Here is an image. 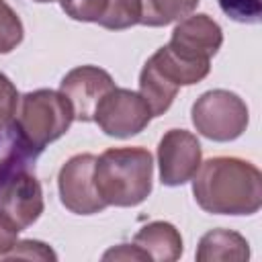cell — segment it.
I'll list each match as a JSON object with an SVG mask.
<instances>
[{
    "label": "cell",
    "instance_id": "obj_1",
    "mask_svg": "<svg viewBox=\"0 0 262 262\" xmlns=\"http://www.w3.org/2000/svg\"><path fill=\"white\" fill-rule=\"evenodd\" d=\"M199 207L215 215H254L262 205L260 170L239 158H211L192 176Z\"/></svg>",
    "mask_w": 262,
    "mask_h": 262
},
{
    "label": "cell",
    "instance_id": "obj_2",
    "mask_svg": "<svg viewBox=\"0 0 262 262\" xmlns=\"http://www.w3.org/2000/svg\"><path fill=\"white\" fill-rule=\"evenodd\" d=\"M154 160L145 147H111L94 162V186L115 207H135L151 192Z\"/></svg>",
    "mask_w": 262,
    "mask_h": 262
},
{
    "label": "cell",
    "instance_id": "obj_3",
    "mask_svg": "<svg viewBox=\"0 0 262 262\" xmlns=\"http://www.w3.org/2000/svg\"><path fill=\"white\" fill-rule=\"evenodd\" d=\"M72 121L74 111L68 98L47 88L27 92L14 115L16 127L37 151H43L47 143L59 139L70 129Z\"/></svg>",
    "mask_w": 262,
    "mask_h": 262
},
{
    "label": "cell",
    "instance_id": "obj_4",
    "mask_svg": "<svg viewBox=\"0 0 262 262\" xmlns=\"http://www.w3.org/2000/svg\"><path fill=\"white\" fill-rule=\"evenodd\" d=\"M194 129L213 141H233L248 127L246 102L229 90H209L192 104Z\"/></svg>",
    "mask_w": 262,
    "mask_h": 262
},
{
    "label": "cell",
    "instance_id": "obj_5",
    "mask_svg": "<svg viewBox=\"0 0 262 262\" xmlns=\"http://www.w3.org/2000/svg\"><path fill=\"white\" fill-rule=\"evenodd\" d=\"M151 111L139 92L127 88L108 90L94 108V121L111 137H131L147 127L151 121Z\"/></svg>",
    "mask_w": 262,
    "mask_h": 262
},
{
    "label": "cell",
    "instance_id": "obj_6",
    "mask_svg": "<svg viewBox=\"0 0 262 262\" xmlns=\"http://www.w3.org/2000/svg\"><path fill=\"white\" fill-rule=\"evenodd\" d=\"M43 213V190L31 170H20L0 184V221L20 233Z\"/></svg>",
    "mask_w": 262,
    "mask_h": 262
},
{
    "label": "cell",
    "instance_id": "obj_7",
    "mask_svg": "<svg viewBox=\"0 0 262 262\" xmlns=\"http://www.w3.org/2000/svg\"><path fill=\"white\" fill-rule=\"evenodd\" d=\"M94 162L96 156L78 154L59 170L57 188L61 205L76 215H94L106 207L94 186Z\"/></svg>",
    "mask_w": 262,
    "mask_h": 262
},
{
    "label": "cell",
    "instance_id": "obj_8",
    "mask_svg": "<svg viewBox=\"0 0 262 262\" xmlns=\"http://www.w3.org/2000/svg\"><path fill=\"white\" fill-rule=\"evenodd\" d=\"M201 143L184 129H170L158 145L160 180L166 186H180L196 174L201 166Z\"/></svg>",
    "mask_w": 262,
    "mask_h": 262
},
{
    "label": "cell",
    "instance_id": "obj_9",
    "mask_svg": "<svg viewBox=\"0 0 262 262\" xmlns=\"http://www.w3.org/2000/svg\"><path fill=\"white\" fill-rule=\"evenodd\" d=\"M115 88L108 72L96 66H78L59 82V92L68 98L74 111V121H94V108L100 98Z\"/></svg>",
    "mask_w": 262,
    "mask_h": 262
},
{
    "label": "cell",
    "instance_id": "obj_10",
    "mask_svg": "<svg viewBox=\"0 0 262 262\" xmlns=\"http://www.w3.org/2000/svg\"><path fill=\"white\" fill-rule=\"evenodd\" d=\"M223 43L221 27L209 14H188L174 27L168 47L188 61H211Z\"/></svg>",
    "mask_w": 262,
    "mask_h": 262
},
{
    "label": "cell",
    "instance_id": "obj_11",
    "mask_svg": "<svg viewBox=\"0 0 262 262\" xmlns=\"http://www.w3.org/2000/svg\"><path fill=\"white\" fill-rule=\"evenodd\" d=\"M133 244L156 262H174L182 254V237L178 229L166 221H154L141 227L135 233Z\"/></svg>",
    "mask_w": 262,
    "mask_h": 262
},
{
    "label": "cell",
    "instance_id": "obj_12",
    "mask_svg": "<svg viewBox=\"0 0 262 262\" xmlns=\"http://www.w3.org/2000/svg\"><path fill=\"white\" fill-rule=\"evenodd\" d=\"M39 154L41 151L27 141L14 121L0 127V182L20 170H31Z\"/></svg>",
    "mask_w": 262,
    "mask_h": 262
},
{
    "label": "cell",
    "instance_id": "obj_13",
    "mask_svg": "<svg viewBox=\"0 0 262 262\" xmlns=\"http://www.w3.org/2000/svg\"><path fill=\"white\" fill-rule=\"evenodd\" d=\"M250 248L246 237L231 229H211L207 231L196 248L199 262H215V260H248Z\"/></svg>",
    "mask_w": 262,
    "mask_h": 262
},
{
    "label": "cell",
    "instance_id": "obj_14",
    "mask_svg": "<svg viewBox=\"0 0 262 262\" xmlns=\"http://www.w3.org/2000/svg\"><path fill=\"white\" fill-rule=\"evenodd\" d=\"M149 61L158 68V72L168 82H172L178 88L201 82L209 74V70H211V61H188V59H182L168 45L160 47L149 57Z\"/></svg>",
    "mask_w": 262,
    "mask_h": 262
},
{
    "label": "cell",
    "instance_id": "obj_15",
    "mask_svg": "<svg viewBox=\"0 0 262 262\" xmlns=\"http://www.w3.org/2000/svg\"><path fill=\"white\" fill-rule=\"evenodd\" d=\"M176 92H178V86L168 82L158 72V68L147 59L143 70H141V74H139V94L147 102L151 115L154 117L164 115L170 108L172 100L176 98Z\"/></svg>",
    "mask_w": 262,
    "mask_h": 262
},
{
    "label": "cell",
    "instance_id": "obj_16",
    "mask_svg": "<svg viewBox=\"0 0 262 262\" xmlns=\"http://www.w3.org/2000/svg\"><path fill=\"white\" fill-rule=\"evenodd\" d=\"M141 4V18L139 25L147 27H166L174 20L188 16L199 0H139Z\"/></svg>",
    "mask_w": 262,
    "mask_h": 262
},
{
    "label": "cell",
    "instance_id": "obj_17",
    "mask_svg": "<svg viewBox=\"0 0 262 262\" xmlns=\"http://www.w3.org/2000/svg\"><path fill=\"white\" fill-rule=\"evenodd\" d=\"M141 18V4L139 0H108V8L100 27L111 31H123L133 25H139Z\"/></svg>",
    "mask_w": 262,
    "mask_h": 262
},
{
    "label": "cell",
    "instance_id": "obj_18",
    "mask_svg": "<svg viewBox=\"0 0 262 262\" xmlns=\"http://www.w3.org/2000/svg\"><path fill=\"white\" fill-rule=\"evenodd\" d=\"M59 4L70 18L96 25H100L108 8V0H59Z\"/></svg>",
    "mask_w": 262,
    "mask_h": 262
},
{
    "label": "cell",
    "instance_id": "obj_19",
    "mask_svg": "<svg viewBox=\"0 0 262 262\" xmlns=\"http://www.w3.org/2000/svg\"><path fill=\"white\" fill-rule=\"evenodd\" d=\"M23 41V23L18 14L0 0V53H10Z\"/></svg>",
    "mask_w": 262,
    "mask_h": 262
},
{
    "label": "cell",
    "instance_id": "obj_20",
    "mask_svg": "<svg viewBox=\"0 0 262 262\" xmlns=\"http://www.w3.org/2000/svg\"><path fill=\"white\" fill-rule=\"evenodd\" d=\"M217 4L235 23L258 25L262 18V0H217Z\"/></svg>",
    "mask_w": 262,
    "mask_h": 262
},
{
    "label": "cell",
    "instance_id": "obj_21",
    "mask_svg": "<svg viewBox=\"0 0 262 262\" xmlns=\"http://www.w3.org/2000/svg\"><path fill=\"white\" fill-rule=\"evenodd\" d=\"M10 258H25V260H55V252L43 244V242H35V239H23V242H14V246L2 254L0 260H10Z\"/></svg>",
    "mask_w": 262,
    "mask_h": 262
},
{
    "label": "cell",
    "instance_id": "obj_22",
    "mask_svg": "<svg viewBox=\"0 0 262 262\" xmlns=\"http://www.w3.org/2000/svg\"><path fill=\"white\" fill-rule=\"evenodd\" d=\"M18 106V92L14 84L0 72V127H6L14 121Z\"/></svg>",
    "mask_w": 262,
    "mask_h": 262
},
{
    "label": "cell",
    "instance_id": "obj_23",
    "mask_svg": "<svg viewBox=\"0 0 262 262\" xmlns=\"http://www.w3.org/2000/svg\"><path fill=\"white\" fill-rule=\"evenodd\" d=\"M111 258H115V260H149L135 244H121L119 248H113V250H108L106 254H104V260H111Z\"/></svg>",
    "mask_w": 262,
    "mask_h": 262
},
{
    "label": "cell",
    "instance_id": "obj_24",
    "mask_svg": "<svg viewBox=\"0 0 262 262\" xmlns=\"http://www.w3.org/2000/svg\"><path fill=\"white\" fill-rule=\"evenodd\" d=\"M35 2H53V0H35Z\"/></svg>",
    "mask_w": 262,
    "mask_h": 262
}]
</instances>
